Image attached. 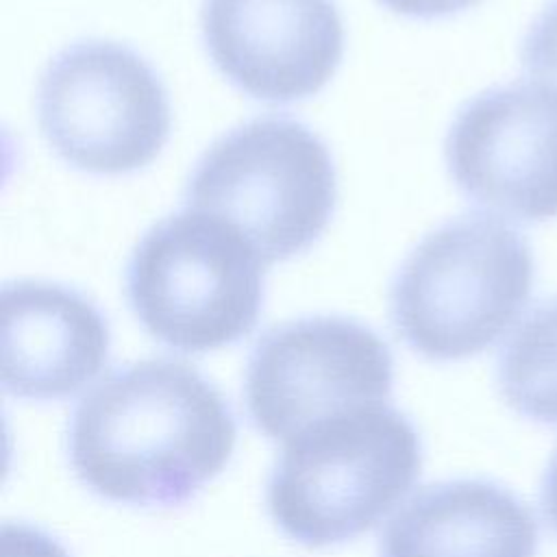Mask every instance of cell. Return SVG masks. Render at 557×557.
I'll return each mask as SVG.
<instances>
[{"instance_id":"6da1fadb","label":"cell","mask_w":557,"mask_h":557,"mask_svg":"<svg viewBox=\"0 0 557 557\" xmlns=\"http://www.w3.org/2000/svg\"><path fill=\"white\" fill-rule=\"evenodd\" d=\"M235 416L194 366L144 359L107 374L76 405L67 455L94 494L135 507H176L228 463Z\"/></svg>"},{"instance_id":"7a4b0ae2","label":"cell","mask_w":557,"mask_h":557,"mask_svg":"<svg viewBox=\"0 0 557 557\" xmlns=\"http://www.w3.org/2000/svg\"><path fill=\"white\" fill-rule=\"evenodd\" d=\"M422 444L411 420L381 403L320 420L283 444L268 479L274 524L311 548L376 527L413 487Z\"/></svg>"},{"instance_id":"3957f363","label":"cell","mask_w":557,"mask_h":557,"mask_svg":"<svg viewBox=\"0 0 557 557\" xmlns=\"http://www.w3.org/2000/svg\"><path fill=\"white\" fill-rule=\"evenodd\" d=\"M527 239L505 222L470 213L440 224L389 285L398 337L431 361H459L496 344L533 289Z\"/></svg>"},{"instance_id":"277c9868","label":"cell","mask_w":557,"mask_h":557,"mask_svg":"<svg viewBox=\"0 0 557 557\" xmlns=\"http://www.w3.org/2000/svg\"><path fill=\"white\" fill-rule=\"evenodd\" d=\"M263 268L237 226L185 209L144 233L126 268V296L161 344L181 352L218 350L255 329Z\"/></svg>"},{"instance_id":"5b68a950","label":"cell","mask_w":557,"mask_h":557,"mask_svg":"<svg viewBox=\"0 0 557 557\" xmlns=\"http://www.w3.org/2000/svg\"><path fill=\"white\" fill-rule=\"evenodd\" d=\"M335 198L329 148L285 115L255 117L215 139L185 187L187 209L237 226L265 265L307 250L326 228Z\"/></svg>"},{"instance_id":"8992f818","label":"cell","mask_w":557,"mask_h":557,"mask_svg":"<svg viewBox=\"0 0 557 557\" xmlns=\"http://www.w3.org/2000/svg\"><path fill=\"white\" fill-rule=\"evenodd\" d=\"M37 120L50 148L89 174H128L157 159L170 137V100L135 50L104 39L63 48L44 70Z\"/></svg>"},{"instance_id":"52a82bcc","label":"cell","mask_w":557,"mask_h":557,"mask_svg":"<svg viewBox=\"0 0 557 557\" xmlns=\"http://www.w3.org/2000/svg\"><path fill=\"white\" fill-rule=\"evenodd\" d=\"M392 385L389 346L370 326L344 315H307L257 339L244 398L255 426L285 444L320 420L387 403Z\"/></svg>"},{"instance_id":"ba28073f","label":"cell","mask_w":557,"mask_h":557,"mask_svg":"<svg viewBox=\"0 0 557 557\" xmlns=\"http://www.w3.org/2000/svg\"><path fill=\"white\" fill-rule=\"evenodd\" d=\"M446 165L459 191L492 213L557 218V87L516 81L481 91L455 115Z\"/></svg>"},{"instance_id":"9c48e42d","label":"cell","mask_w":557,"mask_h":557,"mask_svg":"<svg viewBox=\"0 0 557 557\" xmlns=\"http://www.w3.org/2000/svg\"><path fill=\"white\" fill-rule=\"evenodd\" d=\"M200 17L215 67L263 102L318 94L344 54L333 0H205Z\"/></svg>"},{"instance_id":"30bf717a","label":"cell","mask_w":557,"mask_h":557,"mask_svg":"<svg viewBox=\"0 0 557 557\" xmlns=\"http://www.w3.org/2000/svg\"><path fill=\"white\" fill-rule=\"evenodd\" d=\"M0 376L7 394L63 400L107 363V318L81 292L50 281H13L0 294Z\"/></svg>"},{"instance_id":"8fae6325","label":"cell","mask_w":557,"mask_h":557,"mask_svg":"<svg viewBox=\"0 0 557 557\" xmlns=\"http://www.w3.org/2000/svg\"><path fill=\"white\" fill-rule=\"evenodd\" d=\"M537 520L522 498L487 479L440 481L385 524L379 557H535Z\"/></svg>"},{"instance_id":"7c38bea8","label":"cell","mask_w":557,"mask_h":557,"mask_svg":"<svg viewBox=\"0 0 557 557\" xmlns=\"http://www.w3.org/2000/svg\"><path fill=\"white\" fill-rule=\"evenodd\" d=\"M496 383L518 416L557 426V296L513 329L498 355Z\"/></svg>"},{"instance_id":"4fadbf2b","label":"cell","mask_w":557,"mask_h":557,"mask_svg":"<svg viewBox=\"0 0 557 557\" xmlns=\"http://www.w3.org/2000/svg\"><path fill=\"white\" fill-rule=\"evenodd\" d=\"M520 61L535 81L557 87V0L548 2L529 26L522 39Z\"/></svg>"},{"instance_id":"5bb4252c","label":"cell","mask_w":557,"mask_h":557,"mask_svg":"<svg viewBox=\"0 0 557 557\" xmlns=\"http://www.w3.org/2000/svg\"><path fill=\"white\" fill-rule=\"evenodd\" d=\"M2 557H70V555L48 533L30 524L7 522L2 527Z\"/></svg>"},{"instance_id":"9a60e30c","label":"cell","mask_w":557,"mask_h":557,"mask_svg":"<svg viewBox=\"0 0 557 557\" xmlns=\"http://www.w3.org/2000/svg\"><path fill=\"white\" fill-rule=\"evenodd\" d=\"M389 11L405 15V17H418V20H435L446 17L453 13H459L479 0H379Z\"/></svg>"},{"instance_id":"2e32d148","label":"cell","mask_w":557,"mask_h":557,"mask_svg":"<svg viewBox=\"0 0 557 557\" xmlns=\"http://www.w3.org/2000/svg\"><path fill=\"white\" fill-rule=\"evenodd\" d=\"M540 509L542 518L557 537V446L544 468L542 481H540Z\"/></svg>"}]
</instances>
